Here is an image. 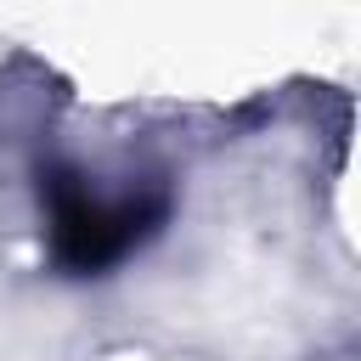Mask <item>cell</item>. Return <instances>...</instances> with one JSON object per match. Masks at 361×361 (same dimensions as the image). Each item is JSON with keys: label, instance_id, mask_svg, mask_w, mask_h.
Wrapping results in <instances>:
<instances>
[{"label": "cell", "instance_id": "obj_1", "mask_svg": "<svg viewBox=\"0 0 361 361\" xmlns=\"http://www.w3.org/2000/svg\"><path fill=\"white\" fill-rule=\"evenodd\" d=\"M45 197V231H51V259L68 276H107L124 265L141 243H152L169 220V186L147 180L130 192H102L79 169H45L39 175Z\"/></svg>", "mask_w": 361, "mask_h": 361}]
</instances>
